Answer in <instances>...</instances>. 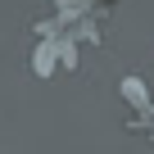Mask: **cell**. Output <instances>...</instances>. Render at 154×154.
Masks as SVG:
<instances>
[{"label":"cell","instance_id":"6da1fadb","mask_svg":"<svg viewBox=\"0 0 154 154\" xmlns=\"http://www.w3.org/2000/svg\"><path fill=\"white\" fill-rule=\"evenodd\" d=\"M54 68H59V41H41L36 54H32V72L36 77H50Z\"/></svg>","mask_w":154,"mask_h":154},{"label":"cell","instance_id":"7a4b0ae2","mask_svg":"<svg viewBox=\"0 0 154 154\" xmlns=\"http://www.w3.org/2000/svg\"><path fill=\"white\" fill-rule=\"evenodd\" d=\"M118 91H122V100L127 104H136V113H145L154 100H149V91H145V82H140V77H122V82H118Z\"/></svg>","mask_w":154,"mask_h":154}]
</instances>
